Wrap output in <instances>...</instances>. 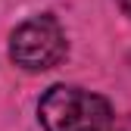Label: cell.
I'll return each mask as SVG.
<instances>
[{
  "label": "cell",
  "instance_id": "obj_1",
  "mask_svg": "<svg viewBox=\"0 0 131 131\" xmlns=\"http://www.w3.org/2000/svg\"><path fill=\"white\" fill-rule=\"evenodd\" d=\"M38 116L44 131H112L109 103L81 88H50L38 103Z\"/></svg>",
  "mask_w": 131,
  "mask_h": 131
},
{
  "label": "cell",
  "instance_id": "obj_2",
  "mask_svg": "<svg viewBox=\"0 0 131 131\" xmlns=\"http://www.w3.org/2000/svg\"><path fill=\"white\" fill-rule=\"evenodd\" d=\"M9 56L28 72H44L66 56V31L53 16H35L13 31Z\"/></svg>",
  "mask_w": 131,
  "mask_h": 131
},
{
  "label": "cell",
  "instance_id": "obj_3",
  "mask_svg": "<svg viewBox=\"0 0 131 131\" xmlns=\"http://www.w3.org/2000/svg\"><path fill=\"white\" fill-rule=\"evenodd\" d=\"M122 9H125V13L131 16V0H122Z\"/></svg>",
  "mask_w": 131,
  "mask_h": 131
}]
</instances>
